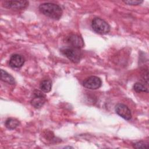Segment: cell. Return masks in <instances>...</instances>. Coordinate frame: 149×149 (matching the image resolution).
<instances>
[{"instance_id":"obj_1","label":"cell","mask_w":149,"mask_h":149,"mask_svg":"<svg viewBox=\"0 0 149 149\" xmlns=\"http://www.w3.org/2000/svg\"><path fill=\"white\" fill-rule=\"evenodd\" d=\"M38 9L41 13L54 20H59L63 13L62 9L59 5L51 2L40 4Z\"/></svg>"},{"instance_id":"obj_2","label":"cell","mask_w":149,"mask_h":149,"mask_svg":"<svg viewBox=\"0 0 149 149\" xmlns=\"http://www.w3.org/2000/svg\"><path fill=\"white\" fill-rule=\"evenodd\" d=\"M60 51L71 62L75 63L79 62L83 56L81 49L70 46L63 47L60 49Z\"/></svg>"},{"instance_id":"obj_3","label":"cell","mask_w":149,"mask_h":149,"mask_svg":"<svg viewBox=\"0 0 149 149\" xmlns=\"http://www.w3.org/2000/svg\"><path fill=\"white\" fill-rule=\"evenodd\" d=\"M91 28L94 31L99 34H108L111 29L109 24L100 17H95L91 22Z\"/></svg>"},{"instance_id":"obj_4","label":"cell","mask_w":149,"mask_h":149,"mask_svg":"<svg viewBox=\"0 0 149 149\" xmlns=\"http://www.w3.org/2000/svg\"><path fill=\"white\" fill-rule=\"evenodd\" d=\"M46 102V96L42 91L35 90L33 93V98L30 101L31 105L35 108H41Z\"/></svg>"},{"instance_id":"obj_5","label":"cell","mask_w":149,"mask_h":149,"mask_svg":"<svg viewBox=\"0 0 149 149\" xmlns=\"http://www.w3.org/2000/svg\"><path fill=\"white\" fill-rule=\"evenodd\" d=\"M102 85L101 79L95 76H91L87 78L83 82V86L90 90H96L99 88Z\"/></svg>"},{"instance_id":"obj_6","label":"cell","mask_w":149,"mask_h":149,"mask_svg":"<svg viewBox=\"0 0 149 149\" xmlns=\"http://www.w3.org/2000/svg\"><path fill=\"white\" fill-rule=\"evenodd\" d=\"M2 6L8 9H24L29 6L27 1H5L2 2Z\"/></svg>"},{"instance_id":"obj_7","label":"cell","mask_w":149,"mask_h":149,"mask_svg":"<svg viewBox=\"0 0 149 149\" xmlns=\"http://www.w3.org/2000/svg\"><path fill=\"white\" fill-rule=\"evenodd\" d=\"M115 112L120 117L129 120L132 118V112L129 108L125 104L119 103L115 106Z\"/></svg>"},{"instance_id":"obj_8","label":"cell","mask_w":149,"mask_h":149,"mask_svg":"<svg viewBox=\"0 0 149 149\" xmlns=\"http://www.w3.org/2000/svg\"><path fill=\"white\" fill-rule=\"evenodd\" d=\"M69 46L81 49L84 47V40L83 38L77 34H71L66 38Z\"/></svg>"},{"instance_id":"obj_9","label":"cell","mask_w":149,"mask_h":149,"mask_svg":"<svg viewBox=\"0 0 149 149\" xmlns=\"http://www.w3.org/2000/svg\"><path fill=\"white\" fill-rule=\"evenodd\" d=\"M25 59L21 55L15 54L11 55L9 64V66L13 68H20L24 63Z\"/></svg>"},{"instance_id":"obj_10","label":"cell","mask_w":149,"mask_h":149,"mask_svg":"<svg viewBox=\"0 0 149 149\" xmlns=\"http://www.w3.org/2000/svg\"><path fill=\"white\" fill-rule=\"evenodd\" d=\"M1 79L2 81L10 84H15L16 83L13 76L3 69H1Z\"/></svg>"},{"instance_id":"obj_11","label":"cell","mask_w":149,"mask_h":149,"mask_svg":"<svg viewBox=\"0 0 149 149\" xmlns=\"http://www.w3.org/2000/svg\"><path fill=\"white\" fill-rule=\"evenodd\" d=\"M19 125H20L19 121L15 118H8L5 122V126H6V128L10 130H13L16 129Z\"/></svg>"},{"instance_id":"obj_12","label":"cell","mask_w":149,"mask_h":149,"mask_svg":"<svg viewBox=\"0 0 149 149\" xmlns=\"http://www.w3.org/2000/svg\"><path fill=\"white\" fill-rule=\"evenodd\" d=\"M40 88L44 93L49 92L52 88V81L49 79L42 80L40 84Z\"/></svg>"},{"instance_id":"obj_13","label":"cell","mask_w":149,"mask_h":149,"mask_svg":"<svg viewBox=\"0 0 149 149\" xmlns=\"http://www.w3.org/2000/svg\"><path fill=\"white\" fill-rule=\"evenodd\" d=\"M133 88L137 93H141V92L148 93V92L147 86L144 83H141V82L135 83L133 86Z\"/></svg>"},{"instance_id":"obj_14","label":"cell","mask_w":149,"mask_h":149,"mask_svg":"<svg viewBox=\"0 0 149 149\" xmlns=\"http://www.w3.org/2000/svg\"><path fill=\"white\" fill-rule=\"evenodd\" d=\"M133 146L134 148H147L148 147V144L145 141H140L134 143Z\"/></svg>"},{"instance_id":"obj_15","label":"cell","mask_w":149,"mask_h":149,"mask_svg":"<svg viewBox=\"0 0 149 149\" xmlns=\"http://www.w3.org/2000/svg\"><path fill=\"white\" fill-rule=\"evenodd\" d=\"M143 1L140 0H128V1H123V2H125L126 4L129 5H140L141 3H143Z\"/></svg>"}]
</instances>
